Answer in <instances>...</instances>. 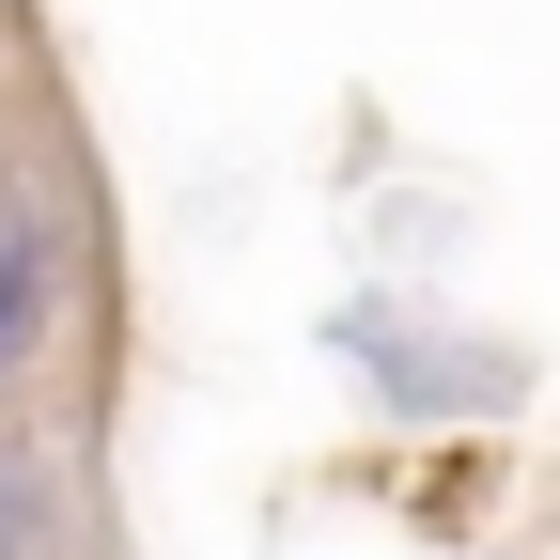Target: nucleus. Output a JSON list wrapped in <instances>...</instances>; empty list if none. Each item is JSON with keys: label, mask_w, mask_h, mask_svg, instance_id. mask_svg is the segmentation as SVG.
<instances>
[{"label": "nucleus", "mask_w": 560, "mask_h": 560, "mask_svg": "<svg viewBox=\"0 0 560 560\" xmlns=\"http://www.w3.org/2000/svg\"><path fill=\"white\" fill-rule=\"evenodd\" d=\"M16 296H32V280H16V249H0V342H16Z\"/></svg>", "instance_id": "obj_1"}]
</instances>
